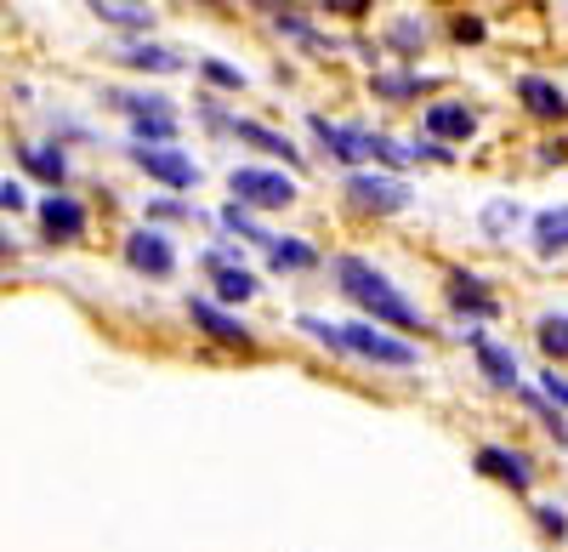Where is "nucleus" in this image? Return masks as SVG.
Segmentation results:
<instances>
[{"label": "nucleus", "instance_id": "obj_23", "mask_svg": "<svg viewBox=\"0 0 568 552\" xmlns=\"http://www.w3.org/2000/svg\"><path fill=\"white\" fill-rule=\"evenodd\" d=\"M0 205H7V211H23V205H29V200H23V182H12V177L0 182Z\"/></svg>", "mask_w": 568, "mask_h": 552}, {"label": "nucleus", "instance_id": "obj_13", "mask_svg": "<svg viewBox=\"0 0 568 552\" xmlns=\"http://www.w3.org/2000/svg\"><path fill=\"white\" fill-rule=\"evenodd\" d=\"M426 131H438V137H471V131H478V114L460 109V103H433V109H426Z\"/></svg>", "mask_w": 568, "mask_h": 552}, {"label": "nucleus", "instance_id": "obj_3", "mask_svg": "<svg viewBox=\"0 0 568 552\" xmlns=\"http://www.w3.org/2000/svg\"><path fill=\"white\" fill-rule=\"evenodd\" d=\"M227 189L240 194V205H262V211H278L296 200V182L284 171H262V165H240L227 177Z\"/></svg>", "mask_w": 568, "mask_h": 552}, {"label": "nucleus", "instance_id": "obj_22", "mask_svg": "<svg viewBox=\"0 0 568 552\" xmlns=\"http://www.w3.org/2000/svg\"><path fill=\"white\" fill-rule=\"evenodd\" d=\"M517 217H524V211H517V205H506V200H495V205L484 211V222H489V228H506V222H517Z\"/></svg>", "mask_w": 568, "mask_h": 552}, {"label": "nucleus", "instance_id": "obj_24", "mask_svg": "<svg viewBox=\"0 0 568 552\" xmlns=\"http://www.w3.org/2000/svg\"><path fill=\"white\" fill-rule=\"evenodd\" d=\"M205 74H211L216 86H245V80H240V69H227V63H216V58L205 63Z\"/></svg>", "mask_w": 568, "mask_h": 552}, {"label": "nucleus", "instance_id": "obj_12", "mask_svg": "<svg viewBox=\"0 0 568 552\" xmlns=\"http://www.w3.org/2000/svg\"><path fill=\"white\" fill-rule=\"evenodd\" d=\"M85 7L98 12L103 23H114V29H149V23H154L149 0H85Z\"/></svg>", "mask_w": 568, "mask_h": 552}, {"label": "nucleus", "instance_id": "obj_18", "mask_svg": "<svg viewBox=\"0 0 568 552\" xmlns=\"http://www.w3.org/2000/svg\"><path fill=\"white\" fill-rule=\"evenodd\" d=\"M216 297H222V302L256 297V273H245V268H216Z\"/></svg>", "mask_w": 568, "mask_h": 552}, {"label": "nucleus", "instance_id": "obj_1", "mask_svg": "<svg viewBox=\"0 0 568 552\" xmlns=\"http://www.w3.org/2000/svg\"><path fill=\"white\" fill-rule=\"evenodd\" d=\"M336 280H342V291L375 319V325H398V331H420V308L387 280L382 268H369L364 257H342L336 262Z\"/></svg>", "mask_w": 568, "mask_h": 552}, {"label": "nucleus", "instance_id": "obj_6", "mask_svg": "<svg viewBox=\"0 0 568 552\" xmlns=\"http://www.w3.org/2000/svg\"><path fill=\"white\" fill-rule=\"evenodd\" d=\"M125 262H131L136 273H154V280H165V273L176 268V251H171L165 234H154V228H136V234L125 240Z\"/></svg>", "mask_w": 568, "mask_h": 552}, {"label": "nucleus", "instance_id": "obj_2", "mask_svg": "<svg viewBox=\"0 0 568 552\" xmlns=\"http://www.w3.org/2000/svg\"><path fill=\"white\" fill-rule=\"evenodd\" d=\"M313 137L329 143L342 160H387V165H404V149L387 143V137H369V131H347V126H329L324 114L313 120Z\"/></svg>", "mask_w": 568, "mask_h": 552}, {"label": "nucleus", "instance_id": "obj_10", "mask_svg": "<svg viewBox=\"0 0 568 552\" xmlns=\"http://www.w3.org/2000/svg\"><path fill=\"white\" fill-rule=\"evenodd\" d=\"M517 98H524L540 120H562V114H568V98H562L551 80H540V74H524V80H517Z\"/></svg>", "mask_w": 568, "mask_h": 552}, {"label": "nucleus", "instance_id": "obj_15", "mask_svg": "<svg viewBox=\"0 0 568 552\" xmlns=\"http://www.w3.org/2000/svg\"><path fill=\"white\" fill-rule=\"evenodd\" d=\"M233 131H240V143H256L262 154H284L291 165H302V154H296L291 143H284L278 131H267V126H256V120H233Z\"/></svg>", "mask_w": 568, "mask_h": 552}, {"label": "nucleus", "instance_id": "obj_5", "mask_svg": "<svg viewBox=\"0 0 568 552\" xmlns=\"http://www.w3.org/2000/svg\"><path fill=\"white\" fill-rule=\"evenodd\" d=\"M131 165L136 171H149L154 182H171V189H194L200 182V165L187 160V154H176V149H131Z\"/></svg>", "mask_w": 568, "mask_h": 552}, {"label": "nucleus", "instance_id": "obj_17", "mask_svg": "<svg viewBox=\"0 0 568 552\" xmlns=\"http://www.w3.org/2000/svg\"><path fill=\"white\" fill-rule=\"evenodd\" d=\"M478 364H484V377H489V382H500V388H511V382H517V359H511L506 348H495V342H478Z\"/></svg>", "mask_w": 568, "mask_h": 552}, {"label": "nucleus", "instance_id": "obj_19", "mask_svg": "<svg viewBox=\"0 0 568 552\" xmlns=\"http://www.w3.org/2000/svg\"><path fill=\"white\" fill-rule=\"evenodd\" d=\"M18 154H23V165H29L34 177H45V182H63V177H69L63 154H52V149H18Z\"/></svg>", "mask_w": 568, "mask_h": 552}, {"label": "nucleus", "instance_id": "obj_26", "mask_svg": "<svg viewBox=\"0 0 568 552\" xmlns=\"http://www.w3.org/2000/svg\"><path fill=\"white\" fill-rule=\"evenodd\" d=\"M329 12H347V18H358V12H369V0H324Z\"/></svg>", "mask_w": 568, "mask_h": 552}, {"label": "nucleus", "instance_id": "obj_11", "mask_svg": "<svg viewBox=\"0 0 568 552\" xmlns=\"http://www.w3.org/2000/svg\"><path fill=\"white\" fill-rule=\"evenodd\" d=\"M187 313H194V325H205L216 342H233V348H251V331L240 325V319H227L216 302H187Z\"/></svg>", "mask_w": 568, "mask_h": 552}, {"label": "nucleus", "instance_id": "obj_21", "mask_svg": "<svg viewBox=\"0 0 568 552\" xmlns=\"http://www.w3.org/2000/svg\"><path fill=\"white\" fill-rule=\"evenodd\" d=\"M540 348H546L551 359H568V319H562V313L540 319Z\"/></svg>", "mask_w": 568, "mask_h": 552}, {"label": "nucleus", "instance_id": "obj_4", "mask_svg": "<svg viewBox=\"0 0 568 552\" xmlns=\"http://www.w3.org/2000/svg\"><path fill=\"white\" fill-rule=\"evenodd\" d=\"M342 353H358L369 364H393V371H409V364H415V348L409 342L375 331V325H342Z\"/></svg>", "mask_w": 568, "mask_h": 552}, {"label": "nucleus", "instance_id": "obj_14", "mask_svg": "<svg viewBox=\"0 0 568 552\" xmlns=\"http://www.w3.org/2000/svg\"><path fill=\"white\" fill-rule=\"evenodd\" d=\"M535 245H540V257L568 251V205H557V211H540V217H535Z\"/></svg>", "mask_w": 568, "mask_h": 552}, {"label": "nucleus", "instance_id": "obj_25", "mask_svg": "<svg viewBox=\"0 0 568 552\" xmlns=\"http://www.w3.org/2000/svg\"><path fill=\"white\" fill-rule=\"evenodd\" d=\"M540 530H546V535H568V519H562L557 508H540Z\"/></svg>", "mask_w": 568, "mask_h": 552}, {"label": "nucleus", "instance_id": "obj_16", "mask_svg": "<svg viewBox=\"0 0 568 552\" xmlns=\"http://www.w3.org/2000/svg\"><path fill=\"white\" fill-rule=\"evenodd\" d=\"M120 63L149 69V74H176V69H182V58L165 52V46H131V52H120Z\"/></svg>", "mask_w": 568, "mask_h": 552}, {"label": "nucleus", "instance_id": "obj_8", "mask_svg": "<svg viewBox=\"0 0 568 552\" xmlns=\"http://www.w3.org/2000/svg\"><path fill=\"white\" fill-rule=\"evenodd\" d=\"M40 222H45V234H58V240H80L85 234V205L69 200V194H52L40 205Z\"/></svg>", "mask_w": 568, "mask_h": 552}, {"label": "nucleus", "instance_id": "obj_7", "mask_svg": "<svg viewBox=\"0 0 568 552\" xmlns=\"http://www.w3.org/2000/svg\"><path fill=\"white\" fill-rule=\"evenodd\" d=\"M347 194L369 211H404L409 205V189L398 177H347Z\"/></svg>", "mask_w": 568, "mask_h": 552}, {"label": "nucleus", "instance_id": "obj_9", "mask_svg": "<svg viewBox=\"0 0 568 552\" xmlns=\"http://www.w3.org/2000/svg\"><path fill=\"white\" fill-rule=\"evenodd\" d=\"M478 468H484L489 479L511 484V490H529V479H535L524 455H511V450H500V444H484V450H478Z\"/></svg>", "mask_w": 568, "mask_h": 552}, {"label": "nucleus", "instance_id": "obj_27", "mask_svg": "<svg viewBox=\"0 0 568 552\" xmlns=\"http://www.w3.org/2000/svg\"><path fill=\"white\" fill-rule=\"evenodd\" d=\"M546 399H557V404L568 410V382H557V377H546Z\"/></svg>", "mask_w": 568, "mask_h": 552}, {"label": "nucleus", "instance_id": "obj_20", "mask_svg": "<svg viewBox=\"0 0 568 552\" xmlns=\"http://www.w3.org/2000/svg\"><path fill=\"white\" fill-rule=\"evenodd\" d=\"M267 257H273V268H313L318 262V251L313 245H296V240H273Z\"/></svg>", "mask_w": 568, "mask_h": 552}]
</instances>
